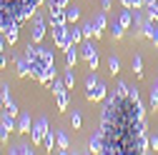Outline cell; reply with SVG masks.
<instances>
[{
	"instance_id": "9c48e42d",
	"label": "cell",
	"mask_w": 158,
	"mask_h": 155,
	"mask_svg": "<svg viewBox=\"0 0 158 155\" xmlns=\"http://www.w3.org/2000/svg\"><path fill=\"white\" fill-rule=\"evenodd\" d=\"M18 30H20V23H18V20H13V23H8V25L3 28V35H5V40H8L10 45L18 43Z\"/></svg>"
},
{
	"instance_id": "4316f807",
	"label": "cell",
	"mask_w": 158,
	"mask_h": 155,
	"mask_svg": "<svg viewBox=\"0 0 158 155\" xmlns=\"http://www.w3.org/2000/svg\"><path fill=\"white\" fill-rule=\"evenodd\" d=\"M70 123H73V130H81L83 118H81V113H78V110H73V115H70Z\"/></svg>"
},
{
	"instance_id": "603a6c76",
	"label": "cell",
	"mask_w": 158,
	"mask_h": 155,
	"mask_svg": "<svg viewBox=\"0 0 158 155\" xmlns=\"http://www.w3.org/2000/svg\"><path fill=\"white\" fill-rule=\"evenodd\" d=\"M118 70H121V60H118L115 55H110V58H108V73H110V75H115Z\"/></svg>"
},
{
	"instance_id": "f546056e",
	"label": "cell",
	"mask_w": 158,
	"mask_h": 155,
	"mask_svg": "<svg viewBox=\"0 0 158 155\" xmlns=\"http://www.w3.org/2000/svg\"><path fill=\"white\" fill-rule=\"evenodd\" d=\"M93 85H98V75H95V70L85 75V90H90Z\"/></svg>"
},
{
	"instance_id": "836d02e7",
	"label": "cell",
	"mask_w": 158,
	"mask_h": 155,
	"mask_svg": "<svg viewBox=\"0 0 158 155\" xmlns=\"http://www.w3.org/2000/svg\"><path fill=\"white\" fill-rule=\"evenodd\" d=\"M148 145H151V150H158V135H153V138H148Z\"/></svg>"
},
{
	"instance_id": "7402d4cb",
	"label": "cell",
	"mask_w": 158,
	"mask_h": 155,
	"mask_svg": "<svg viewBox=\"0 0 158 155\" xmlns=\"http://www.w3.org/2000/svg\"><path fill=\"white\" fill-rule=\"evenodd\" d=\"M81 30H83V38H95V35H98V30H95L93 20H90V23H83V25H81Z\"/></svg>"
},
{
	"instance_id": "4fadbf2b",
	"label": "cell",
	"mask_w": 158,
	"mask_h": 155,
	"mask_svg": "<svg viewBox=\"0 0 158 155\" xmlns=\"http://www.w3.org/2000/svg\"><path fill=\"white\" fill-rule=\"evenodd\" d=\"M65 20H68L70 25L81 20V10L75 8V3H68V5H65Z\"/></svg>"
},
{
	"instance_id": "9a60e30c",
	"label": "cell",
	"mask_w": 158,
	"mask_h": 155,
	"mask_svg": "<svg viewBox=\"0 0 158 155\" xmlns=\"http://www.w3.org/2000/svg\"><path fill=\"white\" fill-rule=\"evenodd\" d=\"M90 150H93V153H103V133H101V130L90 138Z\"/></svg>"
},
{
	"instance_id": "ba28073f",
	"label": "cell",
	"mask_w": 158,
	"mask_h": 155,
	"mask_svg": "<svg viewBox=\"0 0 158 155\" xmlns=\"http://www.w3.org/2000/svg\"><path fill=\"white\" fill-rule=\"evenodd\" d=\"M30 35H33V43H40L43 38H45V20L43 18H33V30H30Z\"/></svg>"
},
{
	"instance_id": "ac0fdd59",
	"label": "cell",
	"mask_w": 158,
	"mask_h": 155,
	"mask_svg": "<svg viewBox=\"0 0 158 155\" xmlns=\"http://www.w3.org/2000/svg\"><path fill=\"white\" fill-rule=\"evenodd\" d=\"M118 23H121V25H123L126 30L131 28V23H133V13H131V8H126V10L121 13V15H118Z\"/></svg>"
},
{
	"instance_id": "5bb4252c",
	"label": "cell",
	"mask_w": 158,
	"mask_h": 155,
	"mask_svg": "<svg viewBox=\"0 0 158 155\" xmlns=\"http://www.w3.org/2000/svg\"><path fill=\"white\" fill-rule=\"evenodd\" d=\"M15 68H18V75H20V78H28V75H30V63H28V58L15 60Z\"/></svg>"
},
{
	"instance_id": "ffe728a7",
	"label": "cell",
	"mask_w": 158,
	"mask_h": 155,
	"mask_svg": "<svg viewBox=\"0 0 158 155\" xmlns=\"http://www.w3.org/2000/svg\"><path fill=\"white\" fill-rule=\"evenodd\" d=\"M55 143H58V153L68 150V135L65 133H55Z\"/></svg>"
},
{
	"instance_id": "5b68a950",
	"label": "cell",
	"mask_w": 158,
	"mask_h": 155,
	"mask_svg": "<svg viewBox=\"0 0 158 155\" xmlns=\"http://www.w3.org/2000/svg\"><path fill=\"white\" fill-rule=\"evenodd\" d=\"M45 130H48V118H38L35 123H33V145H43V135H45Z\"/></svg>"
},
{
	"instance_id": "f1b7e54d",
	"label": "cell",
	"mask_w": 158,
	"mask_h": 155,
	"mask_svg": "<svg viewBox=\"0 0 158 155\" xmlns=\"http://www.w3.org/2000/svg\"><path fill=\"white\" fill-rule=\"evenodd\" d=\"M63 80H65V85L68 88H73L75 85V73H73V68L68 65V70H65V78H63Z\"/></svg>"
},
{
	"instance_id": "d6986e66",
	"label": "cell",
	"mask_w": 158,
	"mask_h": 155,
	"mask_svg": "<svg viewBox=\"0 0 158 155\" xmlns=\"http://www.w3.org/2000/svg\"><path fill=\"white\" fill-rule=\"evenodd\" d=\"M131 65H133V73H135L138 78H143V58H141V55H133Z\"/></svg>"
},
{
	"instance_id": "7c38bea8",
	"label": "cell",
	"mask_w": 158,
	"mask_h": 155,
	"mask_svg": "<svg viewBox=\"0 0 158 155\" xmlns=\"http://www.w3.org/2000/svg\"><path fill=\"white\" fill-rule=\"evenodd\" d=\"M63 25V23H68L65 20V8H50V25Z\"/></svg>"
},
{
	"instance_id": "74e56055",
	"label": "cell",
	"mask_w": 158,
	"mask_h": 155,
	"mask_svg": "<svg viewBox=\"0 0 158 155\" xmlns=\"http://www.w3.org/2000/svg\"><path fill=\"white\" fill-rule=\"evenodd\" d=\"M5 43H8V40H5V35H3V38H0V53H3V45H5Z\"/></svg>"
},
{
	"instance_id": "83f0119b",
	"label": "cell",
	"mask_w": 158,
	"mask_h": 155,
	"mask_svg": "<svg viewBox=\"0 0 158 155\" xmlns=\"http://www.w3.org/2000/svg\"><path fill=\"white\" fill-rule=\"evenodd\" d=\"M151 108H153V113H158V83L151 90Z\"/></svg>"
},
{
	"instance_id": "3957f363",
	"label": "cell",
	"mask_w": 158,
	"mask_h": 155,
	"mask_svg": "<svg viewBox=\"0 0 158 155\" xmlns=\"http://www.w3.org/2000/svg\"><path fill=\"white\" fill-rule=\"evenodd\" d=\"M78 48H81V55L85 58V63L90 70H98V48L93 43V38H83V43H78Z\"/></svg>"
},
{
	"instance_id": "e575fe53",
	"label": "cell",
	"mask_w": 158,
	"mask_h": 155,
	"mask_svg": "<svg viewBox=\"0 0 158 155\" xmlns=\"http://www.w3.org/2000/svg\"><path fill=\"white\" fill-rule=\"evenodd\" d=\"M101 8L103 10H110V0H101Z\"/></svg>"
},
{
	"instance_id": "d6a6232c",
	"label": "cell",
	"mask_w": 158,
	"mask_h": 155,
	"mask_svg": "<svg viewBox=\"0 0 158 155\" xmlns=\"http://www.w3.org/2000/svg\"><path fill=\"white\" fill-rule=\"evenodd\" d=\"M48 5H50V8H65L68 0H48Z\"/></svg>"
},
{
	"instance_id": "d590c367",
	"label": "cell",
	"mask_w": 158,
	"mask_h": 155,
	"mask_svg": "<svg viewBox=\"0 0 158 155\" xmlns=\"http://www.w3.org/2000/svg\"><path fill=\"white\" fill-rule=\"evenodd\" d=\"M158 0H143V8H151V5H156Z\"/></svg>"
},
{
	"instance_id": "6da1fadb",
	"label": "cell",
	"mask_w": 158,
	"mask_h": 155,
	"mask_svg": "<svg viewBox=\"0 0 158 155\" xmlns=\"http://www.w3.org/2000/svg\"><path fill=\"white\" fill-rule=\"evenodd\" d=\"M101 133H103V153L108 155H143L148 153V133H146V115L138 100V90L113 93L106 98L101 115Z\"/></svg>"
},
{
	"instance_id": "4dcf8cb0",
	"label": "cell",
	"mask_w": 158,
	"mask_h": 155,
	"mask_svg": "<svg viewBox=\"0 0 158 155\" xmlns=\"http://www.w3.org/2000/svg\"><path fill=\"white\" fill-rule=\"evenodd\" d=\"M8 138H10V128L5 123H0V143H5Z\"/></svg>"
},
{
	"instance_id": "d4e9b609",
	"label": "cell",
	"mask_w": 158,
	"mask_h": 155,
	"mask_svg": "<svg viewBox=\"0 0 158 155\" xmlns=\"http://www.w3.org/2000/svg\"><path fill=\"white\" fill-rule=\"evenodd\" d=\"M110 30H113V38H123V33H126V28L118 20H110Z\"/></svg>"
},
{
	"instance_id": "52a82bcc",
	"label": "cell",
	"mask_w": 158,
	"mask_h": 155,
	"mask_svg": "<svg viewBox=\"0 0 158 155\" xmlns=\"http://www.w3.org/2000/svg\"><path fill=\"white\" fill-rule=\"evenodd\" d=\"M85 98L90 100V103H98V100H106L108 98V90H106V85L98 80V85H93L90 90H85Z\"/></svg>"
},
{
	"instance_id": "7a4b0ae2",
	"label": "cell",
	"mask_w": 158,
	"mask_h": 155,
	"mask_svg": "<svg viewBox=\"0 0 158 155\" xmlns=\"http://www.w3.org/2000/svg\"><path fill=\"white\" fill-rule=\"evenodd\" d=\"M25 58H28V63H30V75L35 78V80L43 75V70H45L48 65L55 63L53 53H50L48 48H40V45L33 48V40H30V45H28V50H25Z\"/></svg>"
},
{
	"instance_id": "30bf717a",
	"label": "cell",
	"mask_w": 158,
	"mask_h": 155,
	"mask_svg": "<svg viewBox=\"0 0 158 155\" xmlns=\"http://www.w3.org/2000/svg\"><path fill=\"white\" fill-rule=\"evenodd\" d=\"M78 53H81L78 43H70V45L65 48V63H68L70 68H75V63H78Z\"/></svg>"
},
{
	"instance_id": "8fae6325",
	"label": "cell",
	"mask_w": 158,
	"mask_h": 155,
	"mask_svg": "<svg viewBox=\"0 0 158 155\" xmlns=\"http://www.w3.org/2000/svg\"><path fill=\"white\" fill-rule=\"evenodd\" d=\"M93 25H95V30H98V35L95 38H101L103 35V30H106V25H108V18H106V10H101L95 18H93Z\"/></svg>"
},
{
	"instance_id": "277c9868",
	"label": "cell",
	"mask_w": 158,
	"mask_h": 155,
	"mask_svg": "<svg viewBox=\"0 0 158 155\" xmlns=\"http://www.w3.org/2000/svg\"><path fill=\"white\" fill-rule=\"evenodd\" d=\"M53 40H55V45L60 48V50H65L73 40H70V33H68V23H63V25H55L53 23Z\"/></svg>"
},
{
	"instance_id": "44dd1931",
	"label": "cell",
	"mask_w": 158,
	"mask_h": 155,
	"mask_svg": "<svg viewBox=\"0 0 158 155\" xmlns=\"http://www.w3.org/2000/svg\"><path fill=\"white\" fill-rule=\"evenodd\" d=\"M68 105H70V93L65 90L58 95V110H68Z\"/></svg>"
},
{
	"instance_id": "2e32d148",
	"label": "cell",
	"mask_w": 158,
	"mask_h": 155,
	"mask_svg": "<svg viewBox=\"0 0 158 155\" xmlns=\"http://www.w3.org/2000/svg\"><path fill=\"white\" fill-rule=\"evenodd\" d=\"M53 140H55V133H53V128H48L45 130V135H43V150H48V153H53Z\"/></svg>"
},
{
	"instance_id": "1f68e13d",
	"label": "cell",
	"mask_w": 158,
	"mask_h": 155,
	"mask_svg": "<svg viewBox=\"0 0 158 155\" xmlns=\"http://www.w3.org/2000/svg\"><path fill=\"white\" fill-rule=\"evenodd\" d=\"M143 10H146V15H148V18L158 20V3H156V5H151V8H143Z\"/></svg>"
},
{
	"instance_id": "cb8c5ba5",
	"label": "cell",
	"mask_w": 158,
	"mask_h": 155,
	"mask_svg": "<svg viewBox=\"0 0 158 155\" xmlns=\"http://www.w3.org/2000/svg\"><path fill=\"white\" fill-rule=\"evenodd\" d=\"M68 33H70V40H73V43H83V30H81V28L73 25V28H68Z\"/></svg>"
},
{
	"instance_id": "f35d334b",
	"label": "cell",
	"mask_w": 158,
	"mask_h": 155,
	"mask_svg": "<svg viewBox=\"0 0 158 155\" xmlns=\"http://www.w3.org/2000/svg\"><path fill=\"white\" fill-rule=\"evenodd\" d=\"M68 3H73V0H68Z\"/></svg>"
},
{
	"instance_id": "e0dca14e",
	"label": "cell",
	"mask_w": 158,
	"mask_h": 155,
	"mask_svg": "<svg viewBox=\"0 0 158 155\" xmlns=\"http://www.w3.org/2000/svg\"><path fill=\"white\" fill-rule=\"evenodd\" d=\"M30 130H33L30 115H20V120H18V133H30Z\"/></svg>"
},
{
	"instance_id": "8d00e7d4",
	"label": "cell",
	"mask_w": 158,
	"mask_h": 155,
	"mask_svg": "<svg viewBox=\"0 0 158 155\" xmlns=\"http://www.w3.org/2000/svg\"><path fill=\"white\" fill-rule=\"evenodd\" d=\"M121 3H123V8H131L133 10V0H121Z\"/></svg>"
},
{
	"instance_id": "8992f818",
	"label": "cell",
	"mask_w": 158,
	"mask_h": 155,
	"mask_svg": "<svg viewBox=\"0 0 158 155\" xmlns=\"http://www.w3.org/2000/svg\"><path fill=\"white\" fill-rule=\"evenodd\" d=\"M148 40L153 43V45H158V20H153V18H146L143 20V30H141Z\"/></svg>"
},
{
	"instance_id": "484cf974",
	"label": "cell",
	"mask_w": 158,
	"mask_h": 155,
	"mask_svg": "<svg viewBox=\"0 0 158 155\" xmlns=\"http://www.w3.org/2000/svg\"><path fill=\"white\" fill-rule=\"evenodd\" d=\"M13 153H15V155H28V153H33V145L20 143V145H15V148H13Z\"/></svg>"
}]
</instances>
